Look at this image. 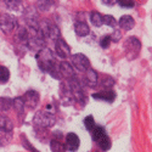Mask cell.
Instances as JSON below:
<instances>
[{
    "instance_id": "6da1fadb",
    "label": "cell",
    "mask_w": 152,
    "mask_h": 152,
    "mask_svg": "<svg viewBox=\"0 0 152 152\" xmlns=\"http://www.w3.org/2000/svg\"><path fill=\"white\" fill-rule=\"evenodd\" d=\"M56 122V108L54 105H46L44 110H40L35 113L33 123L38 128H50Z\"/></svg>"
},
{
    "instance_id": "7a4b0ae2",
    "label": "cell",
    "mask_w": 152,
    "mask_h": 152,
    "mask_svg": "<svg viewBox=\"0 0 152 152\" xmlns=\"http://www.w3.org/2000/svg\"><path fill=\"white\" fill-rule=\"evenodd\" d=\"M37 62L39 66L40 71L46 72V73H51V71L56 67V57L54 53L50 50L49 48H42L37 53Z\"/></svg>"
},
{
    "instance_id": "3957f363",
    "label": "cell",
    "mask_w": 152,
    "mask_h": 152,
    "mask_svg": "<svg viewBox=\"0 0 152 152\" xmlns=\"http://www.w3.org/2000/svg\"><path fill=\"white\" fill-rule=\"evenodd\" d=\"M38 29H39V32L44 38H49V39H53V40H57L58 38H61L60 28L51 21L45 20L40 22L38 24Z\"/></svg>"
},
{
    "instance_id": "277c9868",
    "label": "cell",
    "mask_w": 152,
    "mask_h": 152,
    "mask_svg": "<svg viewBox=\"0 0 152 152\" xmlns=\"http://www.w3.org/2000/svg\"><path fill=\"white\" fill-rule=\"evenodd\" d=\"M17 18L10 14H0V28L5 34L12 33L17 28Z\"/></svg>"
},
{
    "instance_id": "5b68a950",
    "label": "cell",
    "mask_w": 152,
    "mask_h": 152,
    "mask_svg": "<svg viewBox=\"0 0 152 152\" xmlns=\"http://www.w3.org/2000/svg\"><path fill=\"white\" fill-rule=\"evenodd\" d=\"M124 48L128 58H135L141 50V43L136 37H129L124 43Z\"/></svg>"
},
{
    "instance_id": "8992f818",
    "label": "cell",
    "mask_w": 152,
    "mask_h": 152,
    "mask_svg": "<svg viewBox=\"0 0 152 152\" xmlns=\"http://www.w3.org/2000/svg\"><path fill=\"white\" fill-rule=\"evenodd\" d=\"M73 66L80 72H85L90 68V61L84 54H74L71 55Z\"/></svg>"
},
{
    "instance_id": "52a82bcc",
    "label": "cell",
    "mask_w": 152,
    "mask_h": 152,
    "mask_svg": "<svg viewBox=\"0 0 152 152\" xmlns=\"http://www.w3.org/2000/svg\"><path fill=\"white\" fill-rule=\"evenodd\" d=\"M55 51H56L57 56L63 58V60L71 57V55H72L71 54V48L63 38H58L57 40H55Z\"/></svg>"
},
{
    "instance_id": "ba28073f",
    "label": "cell",
    "mask_w": 152,
    "mask_h": 152,
    "mask_svg": "<svg viewBox=\"0 0 152 152\" xmlns=\"http://www.w3.org/2000/svg\"><path fill=\"white\" fill-rule=\"evenodd\" d=\"M24 106H28L29 108H35L39 104V94L35 90H28L24 93V95L22 96Z\"/></svg>"
},
{
    "instance_id": "9c48e42d",
    "label": "cell",
    "mask_w": 152,
    "mask_h": 152,
    "mask_svg": "<svg viewBox=\"0 0 152 152\" xmlns=\"http://www.w3.org/2000/svg\"><path fill=\"white\" fill-rule=\"evenodd\" d=\"M84 78H83V82L89 86V88H96L97 84H99V75H97V72L95 69H93L91 67L84 72Z\"/></svg>"
},
{
    "instance_id": "30bf717a",
    "label": "cell",
    "mask_w": 152,
    "mask_h": 152,
    "mask_svg": "<svg viewBox=\"0 0 152 152\" xmlns=\"http://www.w3.org/2000/svg\"><path fill=\"white\" fill-rule=\"evenodd\" d=\"M57 71L61 75V78H72L74 77V69L72 67V65H69L68 62L63 61L61 63H58L57 65Z\"/></svg>"
},
{
    "instance_id": "8fae6325",
    "label": "cell",
    "mask_w": 152,
    "mask_h": 152,
    "mask_svg": "<svg viewBox=\"0 0 152 152\" xmlns=\"http://www.w3.org/2000/svg\"><path fill=\"white\" fill-rule=\"evenodd\" d=\"M79 145H80V141H79V137L75 135L74 133H68L67 136H66V145H65V148L68 150V151H77L79 148Z\"/></svg>"
},
{
    "instance_id": "7c38bea8",
    "label": "cell",
    "mask_w": 152,
    "mask_h": 152,
    "mask_svg": "<svg viewBox=\"0 0 152 152\" xmlns=\"http://www.w3.org/2000/svg\"><path fill=\"white\" fill-rule=\"evenodd\" d=\"M93 99L95 100H101V101H106V102H113L116 99V94L115 91H112L111 89L110 90H102L100 93H95L91 95Z\"/></svg>"
},
{
    "instance_id": "4fadbf2b",
    "label": "cell",
    "mask_w": 152,
    "mask_h": 152,
    "mask_svg": "<svg viewBox=\"0 0 152 152\" xmlns=\"http://www.w3.org/2000/svg\"><path fill=\"white\" fill-rule=\"evenodd\" d=\"M118 24H119V27L123 28L124 31H130L135 26V20L130 15H124V16L121 17Z\"/></svg>"
},
{
    "instance_id": "5bb4252c",
    "label": "cell",
    "mask_w": 152,
    "mask_h": 152,
    "mask_svg": "<svg viewBox=\"0 0 152 152\" xmlns=\"http://www.w3.org/2000/svg\"><path fill=\"white\" fill-rule=\"evenodd\" d=\"M74 32L77 33V35H79V37H85V35H88L90 33V28L85 22L79 21V22L74 23Z\"/></svg>"
},
{
    "instance_id": "9a60e30c",
    "label": "cell",
    "mask_w": 152,
    "mask_h": 152,
    "mask_svg": "<svg viewBox=\"0 0 152 152\" xmlns=\"http://www.w3.org/2000/svg\"><path fill=\"white\" fill-rule=\"evenodd\" d=\"M12 140V132L0 128V146H6Z\"/></svg>"
},
{
    "instance_id": "2e32d148",
    "label": "cell",
    "mask_w": 152,
    "mask_h": 152,
    "mask_svg": "<svg viewBox=\"0 0 152 152\" xmlns=\"http://www.w3.org/2000/svg\"><path fill=\"white\" fill-rule=\"evenodd\" d=\"M12 107H14V110L16 111V113L18 116H23V113H24V102H23V99L21 96L12 100Z\"/></svg>"
},
{
    "instance_id": "e0dca14e",
    "label": "cell",
    "mask_w": 152,
    "mask_h": 152,
    "mask_svg": "<svg viewBox=\"0 0 152 152\" xmlns=\"http://www.w3.org/2000/svg\"><path fill=\"white\" fill-rule=\"evenodd\" d=\"M0 128L9 130V132H12L14 130V123H12V121L9 117L0 115Z\"/></svg>"
},
{
    "instance_id": "ac0fdd59",
    "label": "cell",
    "mask_w": 152,
    "mask_h": 152,
    "mask_svg": "<svg viewBox=\"0 0 152 152\" xmlns=\"http://www.w3.org/2000/svg\"><path fill=\"white\" fill-rule=\"evenodd\" d=\"M106 135V132H105V129L102 128V126H100V125H95L94 128L91 129V136H93V140L94 141H99L101 137L102 136H105Z\"/></svg>"
},
{
    "instance_id": "d6986e66",
    "label": "cell",
    "mask_w": 152,
    "mask_h": 152,
    "mask_svg": "<svg viewBox=\"0 0 152 152\" xmlns=\"http://www.w3.org/2000/svg\"><path fill=\"white\" fill-rule=\"evenodd\" d=\"M102 16L104 15H101L100 12L97 11H93L91 14H90V21H91V24L95 27H101L102 26Z\"/></svg>"
},
{
    "instance_id": "ffe728a7",
    "label": "cell",
    "mask_w": 152,
    "mask_h": 152,
    "mask_svg": "<svg viewBox=\"0 0 152 152\" xmlns=\"http://www.w3.org/2000/svg\"><path fill=\"white\" fill-rule=\"evenodd\" d=\"M97 144H99L100 148L102 150V151H108V150L111 148V146H112V142H111V140H110V137L107 136V134H106L105 136L101 137L100 140L97 141Z\"/></svg>"
},
{
    "instance_id": "44dd1931",
    "label": "cell",
    "mask_w": 152,
    "mask_h": 152,
    "mask_svg": "<svg viewBox=\"0 0 152 152\" xmlns=\"http://www.w3.org/2000/svg\"><path fill=\"white\" fill-rule=\"evenodd\" d=\"M55 0H38L37 1V7L40 11H48L50 7L53 6Z\"/></svg>"
},
{
    "instance_id": "7402d4cb",
    "label": "cell",
    "mask_w": 152,
    "mask_h": 152,
    "mask_svg": "<svg viewBox=\"0 0 152 152\" xmlns=\"http://www.w3.org/2000/svg\"><path fill=\"white\" fill-rule=\"evenodd\" d=\"M50 148H51L53 152H65V145H62L60 142V140H56V139H54V140H51V142H50Z\"/></svg>"
},
{
    "instance_id": "603a6c76",
    "label": "cell",
    "mask_w": 152,
    "mask_h": 152,
    "mask_svg": "<svg viewBox=\"0 0 152 152\" xmlns=\"http://www.w3.org/2000/svg\"><path fill=\"white\" fill-rule=\"evenodd\" d=\"M113 85H115V79L110 77V75H105V77L101 79V86L105 88L106 90H110Z\"/></svg>"
},
{
    "instance_id": "cb8c5ba5",
    "label": "cell",
    "mask_w": 152,
    "mask_h": 152,
    "mask_svg": "<svg viewBox=\"0 0 152 152\" xmlns=\"http://www.w3.org/2000/svg\"><path fill=\"white\" fill-rule=\"evenodd\" d=\"M12 107V99L9 97H0V110L9 111Z\"/></svg>"
},
{
    "instance_id": "d4e9b609",
    "label": "cell",
    "mask_w": 152,
    "mask_h": 152,
    "mask_svg": "<svg viewBox=\"0 0 152 152\" xmlns=\"http://www.w3.org/2000/svg\"><path fill=\"white\" fill-rule=\"evenodd\" d=\"M4 3L6 5L7 9L10 10H18L21 7V4H22V0H4Z\"/></svg>"
},
{
    "instance_id": "484cf974",
    "label": "cell",
    "mask_w": 152,
    "mask_h": 152,
    "mask_svg": "<svg viewBox=\"0 0 152 152\" xmlns=\"http://www.w3.org/2000/svg\"><path fill=\"white\" fill-rule=\"evenodd\" d=\"M10 78V71L5 66H0V83L4 84Z\"/></svg>"
},
{
    "instance_id": "4316f807",
    "label": "cell",
    "mask_w": 152,
    "mask_h": 152,
    "mask_svg": "<svg viewBox=\"0 0 152 152\" xmlns=\"http://www.w3.org/2000/svg\"><path fill=\"white\" fill-rule=\"evenodd\" d=\"M102 23L108 27H116L117 26V21L112 15H104L102 16Z\"/></svg>"
},
{
    "instance_id": "83f0119b",
    "label": "cell",
    "mask_w": 152,
    "mask_h": 152,
    "mask_svg": "<svg viewBox=\"0 0 152 152\" xmlns=\"http://www.w3.org/2000/svg\"><path fill=\"white\" fill-rule=\"evenodd\" d=\"M84 125H85L86 130L91 132V129L96 125V124H95V119H94V117H93V116H88V117H85V118H84Z\"/></svg>"
},
{
    "instance_id": "f1b7e54d",
    "label": "cell",
    "mask_w": 152,
    "mask_h": 152,
    "mask_svg": "<svg viewBox=\"0 0 152 152\" xmlns=\"http://www.w3.org/2000/svg\"><path fill=\"white\" fill-rule=\"evenodd\" d=\"M117 4L119 6H122V7L130 9V7H134L135 1H134V0H117Z\"/></svg>"
},
{
    "instance_id": "f546056e",
    "label": "cell",
    "mask_w": 152,
    "mask_h": 152,
    "mask_svg": "<svg viewBox=\"0 0 152 152\" xmlns=\"http://www.w3.org/2000/svg\"><path fill=\"white\" fill-rule=\"evenodd\" d=\"M110 44H111V38H110V35H105V37L101 38V40H100V45H101V48L107 49V48L110 46Z\"/></svg>"
},
{
    "instance_id": "4dcf8cb0",
    "label": "cell",
    "mask_w": 152,
    "mask_h": 152,
    "mask_svg": "<svg viewBox=\"0 0 152 152\" xmlns=\"http://www.w3.org/2000/svg\"><path fill=\"white\" fill-rule=\"evenodd\" d=\"M110 38H111V42H115V43L119 42V40H121V38H122V33H121V31H119V29H116L115 32H113V33L110 35Z\"/></svg>"
},
{
    "instance_id": "1f68e13d",
    "label": "cell",
    "mask_w": 152,
    "mask_h": 152,
    "mask_svg": "<svg viewBox=\"0 0 152 152\" xmlns=\"http://www.w3.org/2000/svg\"><path fill=\"white\" fill-rule=\"evenodd\" d=\"M22 140H23V144H24V147H26V148H28L31 152H39V151H37L34 147H32L31 146V144L27 141V139L26 137H24V136H22Z\"/></svg>"
},
{
    "instance_id": "d6a6232c",
    "label": "cell",
    "mask_w": 152,
    "mask_h": 152,
    "mask_svg": "<svg viewBox=\"0 0 152 152\" xmlns=\"http://www.w3.org/2000/svg\"><path fill=\"white\" fill-rule=\"evenodd\" d=\"M101 3L107 6H113L115 4H117V0H101Z\"/></svg>"
}]
</instances>
